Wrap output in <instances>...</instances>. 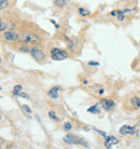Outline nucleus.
Returning a JSON list of instances; mask_svg holds the SVG:
<instances>
[{"label": "nucleus", "mask_w": 140, "mask_h": 149, "mask_svg": "<svg viewBox=\"0 0 140 149\" xmlns=\"http://www.w3.org/2000/svg\"><path fill=\"white\" fill-rule=\"evenodd\" d=\"M3 36L8 41H11V42H14V41L19 40V37L15 31H6L3 34Z\"/></svg>", "instance_id": "nucleus-7"}, {"label": "nucleus", "mask_w": 140, "mask_h": 149, "mask_svg": "<svg viewBox=\"0 0 140 149\" xmlns=\"http://www.w3.org/2000/svg\"><path fill=\"white\" fill-rule=\"evenodd\" d=\"M19 96L21 97H24V98H27V100H30V96L28 95V94L24 93V92H21V93L19 94Z\"/></svg>", "instance_id": "nucleus-19"}, {"label": "nucleus", "mask_w": 140, "mask_h": 149, "mask_svg": "<svg viewBox=\"0 0 140 149\" xmlns=\"http://www.w3.org/2000/svg\"><path fill=\"white\" fill-rule=\"evenodd\" d=\"M64 142L66 143V144H69V145H84L85 147H89L87 143H85L82 138L78 137L76 135H66L64 137Z\"/></svg>", "instance_id": "nucleus-2"}, {"label": "nucleus", "mask_w": 140, "mask_h": 149, "mask_svg": "<svg viewBox=\"0 0 140 149\" xmlns=\"http://www.w3.org/2000/svg\"><path fill=\"white\" fill-rule=\"evenodd\" d=\"M0 148H1V146H0Z\"/></svg>", "instance_id": "nucleus-26"}, {"label": "nucleus", "mask_w": 140, "mask_h": 149, "mask_svg": "<svg viewBox=\"0 0 140 149\" xmlns=\"http://www.w3.org/2000/svg\"><path fill=\"white\" fill-rule=\"evenodd\" d=\"M21 51L22 52H30V49L27 47H23V48H21Z\"/></svg>", "instance_id": "nucleus-21"}, {"label": "nucleus", "mask_w": 140, "mask_h": 149, "mask_svg": "<svg viewBox=\"0 0 140 149\" xmlns=\"http://www.w3.org/2000/svg\"><path fill=\"white\" fill-rule=\"evenodd\" d=\"M0 1H4V0H0Z\"/></svg>", "instance_id": "nucleus-24"}, {"label": "nucleus", "mask_w": 140, "mask_h": 149, "mask_svg": "<svg viewBox=\"0 0 140 149\" xmlns=\"http://www.w3.org/2000/svg\"><path fill=\"white\" fill-rule=\"evenodd\" d=\"M30 54H31V56H33L36 61H38V62L42 61L45 57L43 51H42L39 47H33V48L30 49Z\"/></svg>", "instance_id": "nucleus-4"}, {"label": "nucleus", "mask_w": 140, "mask_h": 149, "mask_svg": "<svg viewBox=\"0 0 140 149\" xmlns=\"http://www.w3.org/2000/svg\"><path fill=\"white\" fill-rule=\"evenodd\" d=\"M49 117H50L51 119L55 120V121H59L58 117L55 115V112H54V111H49Z\"/></svg>", "instance_id": "nucleus-15"}, {"label": "nucleus", "mask_w": 140, "mask_h": 149, "mask_svg": "<svg viewBox=\"0 0 140 149\" xmlns=\"http://www.w3.org/2000/svg\"><path fill=\"white\" fill-rule=\"evenodd\" d=\"M79 13H80L82 16H87V15L91 14L89 10H86V9H84V8H80V9H79Z\"/></svg>", "instance_id": "nucleus-14"}, {"label": "nucleus", "mask_w": 140, "mask_h": 149, "mask_svg": "<svg viewBox=\"0 0 140 149\" xmlns=\"http://www.w3.org/2000/svg\"><path fill=\"white\" fill-rule=\"evenodd\" d=\"M106 142H105V146L106 148H111L113 145H116L119 144V139L115 138L114 136H106Z\"/></svg>", "instance_id": "nucleus-6"}, {"label": "nucleus", "mask_w": 140, "mask_h": 149, "mask_svg": "<svg viewBox=\"0 0 140 149\" xmlns=\"http://www.w3.org/2000/svg\"><path fill=\"white\" fill-rule=\"evenodd\" d=\"M22 109L26 113H31V109H30L29 106H27V105H22Z\"/></svg>", "instance_id": "nucleus-17"}, {"label": "nucleus", "mask_w": 140, "mask_h": 149, "mask_svg": "<svg viewBox=\"0 0 140 149\" xmlns=\"http://www.w3.org/2000/svg\"><path fill=\"white\" fill-rule=\"evenodd\" d=\"M0 120H1V116H0Z\"/></svg>", "instance_id": "nucleus-25"}, {"label": "nucleus", "mask_w": 140, "mask_h": 149, "mask_svg": "<svg viewBox=\"0 0 140 149\" xmlns=\"http://www.w3.org/2000/svg\"><path fill=\"white\" fill-rule=\"evenodd\" d=\"M51 57L54 61H64L68 57V53L62 49L54 48L51 50Z\"/></svg>", "instance_id": "nucleus-3"}, {"label": "nucleus", "mask_w": 140, "mask_h": 149, "mask_svg": "<svg viewBox=\"0 0 140 149\" xmlns=\"http://www.w3.org/2000/svg\"><path fill=\"white\" fill-rule=\"evenodd\" d=\"M87 111L92 112V113H99L100 110H99V108H98V104H96V105H94V106H92V107H89Z\"/></svg>", "instance_id": "nucleus-13"}, {"label": "nucleus", "mask_w": 140, "mask_h": 149, "mask_svg": "<svg viewBox=\"0 0 140 149\" xmlns=\"http://www.w3.org/2000/svg\"><path fill=\"white\" fill-rule=\"evenodd\" d=\"M89 65H91V66H98L99 63H97V62H89Z\"/></svg>", "instance_id": "nucleus-22"}, {"label": "nucleus", "mask_w": 140, "mask_h": 149, "mask_svg": "<svg viewBox=\"0 0 140 149\" xmlns=\"http://www.w3.org/2000/svg\"><path fill=\"white\" fill-rule=\"evenodd\" d=\"M9 6V2H8L7 0H4V1H0V10H3L6 8H8Z\"/></svg>", "instance_id": "nucleus-16"}, {"label": "nucleus", "mask_w": 140, "mask_h": 149, "mask_svg": "<svg viewBox=\"0 0 140 149\" xmlns=\"http://www.w3.org/2000/svg\"><path fill=\"white\" fill-rule=\"evenodd\" d=\"M7 28V24L3 22H0V31H2V30H4Z\"/></svg>", "instance_id": "nucleus-20"}, {"label": "nucleus", "mask_w": 140, "mask_h": 149, "mask_svg": "<svg viewBox=\"0 0 140 149\" xmlns=\"http://www.w3.org/2000/svg\"><path fill=\"white\" fill-rule=\"evenodd\" d=\"M62 90V88L60 86H54V88H52V89L49 90L48 92V95L51 98H54V100H57L58 98V91H60Z\"/></svg>", "instance_id": "nucleus-9"}, {"label": "nucleus", "mask_w": 140, "mask_h": 149, "mask_svg": "<svg viewBox=\"0 0 140 149\" xmlns=\"http://www.w3.org/2000/svg\"><path fill=\"white\" fill-rule=\"evenodd\" d=\"M12 92H13L14 95H17V96H19V94L22 92V86H21V84H16V86L13 88Z\"/></svg>", "instance_id": "nucleus-11"}, {"label": "nucleus", "mask_w": 140, "mask_h": 149, "mask_svg": "<svg viewBox=\"0 0 140 149\" xmlns=\"http://www.w3.org/2000/svg\"><path fill=\"white\" fill-rule=\"evenodd\" d=\"M72 129V125H71V123L70 122H66L65 124H64V130H66V131H69Z\"/></svg>", "instance_id": "nucleus-18"}, {"label": "nucleus", "mask_w": 140, "mask_h": 149, "mask_svg": "<svg viewBox=\"0 0 140 149\" xmlns=\"http://www.w3.org/2000/svg\"><path fill=\"white\" fill-rule=\"evenodd\" d=\"M120 133L122 135H132L135 133V127H130V125H123L120 129Z\"/></svg>", "instance_id": "nucleus-8"}, {"label": "nucleus", "mask_w": 140, "mask_h": 149, "mask_svg": "<svg viewBox=\"0 0 140 149\" xmlns=\"http://www.w3.org/2000/svg\"><path fill=\"white\" fill-rule=\"evenodd\" d=\"M19 39L25 43H37L40 41V37H38L37 35L29 33V31H25L23 33L21 36L19 37Z\"/></svg>", "instance_id": "nucleus-1"}, {"label": "nucleus", "mask_w": 140, "mask_h": 149, "mask_svg": "<svg viewBox=\"0 0 140 149\" xmlns=\"http://www.w3.org/2000/svg\"><path fill=\"white\" fill-rule=\"evenodd\" d=\"M130 104L133 105L135 108H139L140 107V98L137 96L133 97V98L130 100Z\"/></svg>", "instance_id": "nucleus-10"}, {"label": "nucleus", "mask_w": 140, "mask_h": 149, "mask_svg": "<svg viewBox=\"0 0 140 149\" xmlns=\"http://www.w3.org/2000/svg\"><path fill=\"white\" fill-rule=\"evenodd\" d=\"M51 23H53V24H54V26H55L56 28H59V25H57V23H56L54 19H51Z\"/></svg>", "instance_id": "nucleus-23"}, {"label": "nucleus", "mask_w": 140, "mask_h": 149, "mask_svg": "<svg viewBox=\"0 0 140 149\" xmlns=\"http://www.w3.org/2000/svg\"><path fill=\"white\" fill-rule=\"evenodd\" d=\"M0 62H1V61H0Z\"/></svg>", "instance_id": "nucleus-27"}, {"label": "nucleus", "mask_w": 140, "mask_h": 149, "mask_svg": "<svg viewBox=\"0 0 140 149\" xmlns=\"http://www.w3.org/2000/svg\"><path fill=\"white\" fill-rule=\"evenodd\" d=\"M100 105L103 107V109L106 110V111H110L111 109L113 108L115 106V103L112 100H108V98H103L100 101Z\"/></svg>", "instance_id": "nucleus-5"}, {"label": "nucleus", "mask_w": 140, "mask_h": 149, "mask_svg": "<svg viewBox=\"0 0 140 149\" xmlns=\"http://www.w3.org/2000/svg\"><path fill=\"white\" fill-rule=\"evenodd\" d=\"M68 1H69V0H55V4L58 8H64L68 3Z\"/></svg>", "instance_id": "nucleus-12"}]
</instances>
